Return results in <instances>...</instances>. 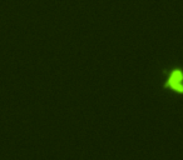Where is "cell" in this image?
<instances>
[{"label":"cell","mask_w":183,"mask_h":160,"mask_svg":"<svg viewBox=\"0 0 183 160\" xmlns=\"http://www.w3.org/2000/svg\"><path fill=\"white\" fill-rule=\"evenodd\" d=\"M164 88L171 91L183 95V69L173 68L167 75Z\"/></svg>","instance_id":"1"}]
</instances>
